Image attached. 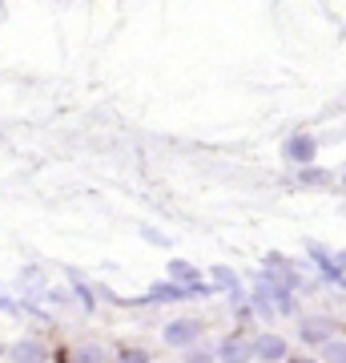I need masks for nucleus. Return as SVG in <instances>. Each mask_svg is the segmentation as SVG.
I'll use <instances>...</instances> for the list:
<instances>
[{"instance_id":"nucleus-1","label":"nucleus","mask_w":346,"mask_h":363,"mask_svg":"<svg viewBox=\"0 0 346 363\" xmlns=\"http://www.w3.org/2000/svg\"><path fill=\"white\" fill-rule=\"evenodd\" d=\"M250 303L262 319H274V315H294L298 311V298L294 286L274 283V279H258V286L250 291Z\"/></svg>"},{"instance_id":"nucleus-2","label":"nucleus","mask_w":346,"mask_h":363,"mask_svg":"<svg viewBox=\"0 0 346 363\" xmlns=\"http://www.w3.org/2000/svg\"><path fill=\"white\" fill-rule=\"evenodd\" d=\"M202 335H205V323L202 319H169L166 323V331H161V339H166L173 351H190V347H197L202 343Z\"/></svg>"},{"instance_id":"nucleus-3","label":"nucleus","mask_w":346,"mask_h":363,"mask_svg":"<svg viewBox=\"0 0 346 363\" xmlns=\"http://www.w3.org/2000/svg\"><path fill=\"white\" fill-rule=\"evenodd\" d=\"M334 331H338V327H334V319H326V315H302V319H298V339L310 343V347L330 343Z\"/></svg>"},{"instance_id":"nucleus-4","label":"nucleus","mask_w":346,"mask_h":363,"mask_svg":"<svg viewBox=\"0 0 346 363\" xmlns=\"http://www.w3.org/2000/svg\"><path fill=\"white\" fill-rule=\"evenodd\" d=\"M258 355V343L246 335H230L218 343V363H250Z\"/></svg>"},{"instance_id":"nucleus-5","label":"nucleus","mask_w":346,"mask_h":363,"mask_svg":"<svg viewBox=\"0 0 346 363\" xmlns=\"http://www.w3.org/2000/svg\"><path fill=\"white\" fill-rule=\"evenodd\" d=\"M197 295H205V291L181 286V283H173V279H166V283H154V286H149V303H181V298H197Z\"/></svg>"},{"instance_id":"nucleus-6","label":"nucleus","mask_w":346,"mask_h":363,"mask_svg":"<svg viewBox=\"0 0 346 363\" xmlns=\"http://www.w3.org/2000/svg\"><path fill=\"white\" fill-rule=\"evenodd\" d=\"M258 359L262 363H282L286 355H290V347H286V339L282 335H274V331H266V335H258Z\"/></svg>"},{"instance_id":"nucleus-7","label":"nucleus","mask_w":346,"mask_h":363,"mask_svg":"<svg viewBox=\"0 0 346 363\" xmlns=\"http://www.w3.org/2000/svg\"><path fill=\"white\" fill-rule=\"evenodd\" d=\"M8 359L13 363H45L49 359V351L40 339H16L13 347H8Z\"/></svg>"},{"instance_id":"nucleus-8","label":"nucleus","mask_w":346,"mask_h":363,"mask_svg":"<svg viewBox=\"0 0 346 363\" xmlns=\"http://www.w3.org/2000/svg\"><path fill=\"white\" fill-rule=\"evenodd\" d=\"M314 154H318V142H314V138H306V133H294V138L286 142V157H290V162H298V166H310V162H314Z\"/></svg>"},{"instance_id":"nucleus-9","label":"nucleus","mask_w":346,"mask_h":363,"mask_svg":"<svg viewBox=\"0 0 346 363\" xmlns=\"http://www.w3.org/2000/svg\"><path fill=\"white\" fill-rule=\"evenodd\" d=\"M169 279H173V283H181V286H193V291H205V295H209V286L202 283L197 267H193V262H185V259H173V262H169Z\"/></svg>"},{"instance_id":"nucleus-10","label":"nucleus","mask_w":346,"mask_h":363,"mask_svg":"<svg viewBox=\"0 0 346 363\" xmlns=\"http://www.w3.org/2000/svg\"><path fill=\"white\" fill-rule=\"evenodd\" d=\"M214 283H218V286H226V291H230L233 307H242V303H250V295H246V291H242V283H238V274H233L230 267H214Z\"/></svg>"},{"instance_id":"nucleus-11","label":"nucleus","mask_w":346,"mask_h":363,"mask_svg":"<svg viewBox=\"0 0 346 363\" xmlns=\"http://www.w3.org/2000/svg\"><path fill=\"white\" fill-rule=\"evenodd\" d=\"M310 250V259L318 262V271L326 274V279H334V283H346V274H342V267H338V259L334 255H326L322 247H306Z\"/></svg>"},{"instance_id":"nucleus-12","label":"nucleus","mask_w":346,"mask_h":363,"mask_svg":"<svg viewBox=\"0 0 346 363\" xmlns=\"http://www.w3.org/2000/svg\"><path fill=\"white\" fill-rule=\"evenodd\" d=\"M69 359H73V363H105V347H101V343H77Z\"/></svg>"},{"instance_id":"nucleus-13","label":"nucleus","mask_w":346,"mask_h":363,"mask_svg":"<svg viewBox=\"0 0 346 363\" xmlns=\"http://www.w3.org/2000/svg\"><path fill=\"white\" fill-rule=\"evenodd\" d=\"M322 363H346V339L334 335L330 343H322Z\"/></svg>"},{"instance_id":"nucleus-14","label":"nucleus","mask_w":346,"mask_h":363,"mask_svg":"<svg viewBox=\"0 0 346 363\" xmlns=\"http://www.w3.org/2000/svg\"><path fill=\"white\" fill-rule=\"evenodd\" d=\"M218 359V351L209 347V343H197V347L185 351V363H214Z\"/></svg>"},{"instance_id":"nucleus-15","label":"nucleus","mask_w":346,"mask_h":363,"mask_svg":"<svg viewBox=\"0 0 346 363\" xmlns=\"http://www.w3.org/2000/svg\"><path fill=\"white\" fill-rule=\"evenodd\" d=\"M117 363H149V351L145 347H121L117 351Z\"/></svg>"},{"instance_id":"nucleus-16","label":"nucleus","mask_w":346,"mask_h":363,"mask_svg":"<svg viewBox=\"0 0 346 363\" xmlns=\"http://www.w3.org/2000/svg\"><path fill=\"white\" fill-rule=\"evenodd\" d=\"M69 279H73V295L81 298V307H85V311H93V291H89V286H85V283L77 279V271L69 274Z\"/></svg>"},{"instance_id":"nucleus-17","label":"nucleus","mask_w":346,"mask_h":363,"mask_svg":"<svg viewBox=\"0 0 346 363\" xmlns=\"http://www.w3.org/2000/svg\"><path fill=\"white\" fill-rule=\"evenodd\" d=\"M142 234L149 238V242H154V247H166V234H157L154 226H142Z\"/></svg>"},{"instance_id":"nucleus-18","label":"nucleus","mask_w":346,"mask_h":363,"mask_svg":"<svg viewBox=\"0 0 346 363\" xmlns=\"http://www.w3.org/2000/svg\"><path fill=\"white\" fill-rule=\"evenodd\" d=\"M298 178L306 182V186H318V182H326V174H318V169H306V174H298Z\"/></svg>"},{"instance_id":"nucleus-19","label":"nucleus","mask_w":346,"mask_h":363,"mask_svg":"<svg viewBox=\"0 0 346 363\" xmlns=\"http://www.w3.org/2000/svg\"><path fill=\"white\" fill-rule=\"evenodd\" d=\"M334 259H338V267H346V250H338V255H334Z\"/></svg>"},{"instance_id":"nucleus-20","label":"nucleus","mask_w":346,"mask_h":363,"mask_svg":"<svg viewBox=\"0 0 346 363\" xmlns=\"http://www.w3.org/2000/svg\"><path fill=\"white\" fill-rule=\"evenodd\" d=\"M294 363H314V359H294Z\"/></svg>"},{"instance_id":"nucleus-21","label":"nucleus","mask_w":346,"mask_h":363,"mask_svg":"<svg viewBox=\"0 0 346 363\" xmlns=\"http://www.w3.org/2000/svg\"><path fill=\"white\" fill-rule=\"evenodd\" d=\"M342 186H346V169H342Z\"/></svg>"}]
</instances>
